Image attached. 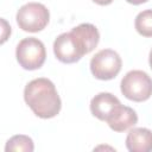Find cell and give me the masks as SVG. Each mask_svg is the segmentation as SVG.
I'll return each instance as SVG.
<instances>
[{"instance_id":"1","label":"cell","mask_w":152,"mask_h":152,"mask_svg":"<svg viewBox=\"0 0 152 152\" xmlns=\"http://www.w3.org/2000/svg\"><path fill=\"white\" fill-rule=\"evenodd\" d=\"M99 40L100 33L97 28L93 24L83 23L55 39L53 53L62 63H76L84 55L91 52L97 46Z\"/></svg>"},{"instance_id":"2","label":"cell","mask_w":152,"mask_h":152,"mask_svg":"<svg viewBox=\"0 0 152 152\" xmlns=\"http://www.w3.org/2000/svg\"><path fill=\"white\" fill-rule=\"evenodd\" d=\"M24 100L34 115L42 119L56 116L62 107V101L55 84L44 77L34 78L26 84Z\"/></svg>"},{"instance_id":"3","label":"cell","mask_w":152,"mask_h":152,"mask_svg":"<svg viewBox=\"0 0 152 152\" xmlns=\"http://www.w3.org/2000/svg\"><path fill=\"white\" fill-rule=\"evenodd\" d=\"M120 88L126 99L142 102L152 95V78L142 70H132L124 76Z\"/></svg>"},{"instance_id":"4","label":"cell","mask_w":152,"mask_h":152,"mask_svg":"<svg viewBox=\"0 0 152 152\" xmlns=\"http://www.w3.org/2000/svg\"><path fill=\"white\" fill-rule=\"evenodd\" d=\"M15 57L18 63L25 70L39 69L46 58L45 46L42 40L34 37L24 38L19 42L15 49Z\"/></svg>"},{"instance_id":"5","label":"cell","mask_w":152,"mask_h":152,"mask_svg":"<svg viewBox=\"0 0 152 152\" xmlns=\"http://www.w3.org/2000/svg\"><path fill=\"white\" fill-rule=\"evenodd\" d=\"M19 28L25 32H39L49 23V10L39 2H28L23 5L15 15Z\"/></svg>"},{"instance_id":"6","label":"cell","mask_w":152,"mask_h":152,"mask_svg":"<svg viewBox=\"0 0 152 152\" xmlns=\"http://www.w3.org/2000/svg\"><path fill=\"white\" fill-rule=\"evenodd\" d=\"M122 61L119 53L112 49H103L96 52L90 61V71L95 78L108 81L118 76Z\"/></svg>"},{"instance_id":"7","label":"cell","mask_w":152,"mask_h":152,"mask_svg":"<svg viewBox=\"0 0 152 152\" xmlns=\"http://www.w3.org/2000/svg\"><path fill=\"white\" fill-rule=\"evenodd\" d=\"M106 122L114 132H125L138 122V115L134 109L120 103L110 113Z\"/></svg>"},{"instance_id":"8","label":"cell","mask_w":152,"mask_h":152,"mask_svg":"<svg viewBox=\"0 0 152 152\" xmlns=\"http://www.w3.org/2000/svg\"><path fill=\"white\" fill-rule=\"evenodd\" d=\"M121 102L116 96L110 93H99L90 101V112L91 114L101 121H106L110 113L116 106Z\"/></svg>"},{"instance_id":"9","label":"cell","mask_w":152,"mask_h":152,"mask_svg":"<svg viewBox=\"0 0 152 152\" xmlns=\"http://www.w3.org/2000/svg\"><path fill=\"white\" fill-rule=\"evenodd\" d=\"M126 147L129 152H151L152 131L144 127L132 128L126 137Z\"/></svg>"},{"instance_id":"10","label":"cell","mask_w":152,"mask_h":152,"mask_svg":"<svg viewBox=\"0 0 152 152\" xmlns=\"http://www.w3.org/2000/svg\"><path fill=\"white\" fill-rule=\"evenodd\" d=\"M34 150V145H33V140L24 134H18V135H13L10 140H7L6 146H5V151L10 152V151H15V152H32Z\"/></svg>"},{"instance_id":"11","label":"cell","mask_w":152,"mask_h":152,"mask_svg":"<svg viewBox=\"0 0 152 152\" xmlns=\"http://www.w3.org/2000/svg\"><path fill=\"white\" fill-rule=\"evenodd\" d=\"M135 30L142 37H152V10H145L135 17Z\"/></svg>"},{"instance_id":"12","label":"cell","mask_w":152,"mask_h":152,"mask_svg":"<svg viewBox=\"0 0 152 152\" xmlns=\"http://www.w3.org/2000/svg\"><path fill=\"white\" fill-rule=\"evenodd\" d=\"M95 4H97V5H101V6H106V5H109V4H112L114 0H93Z\"/></svg>"},{"instance_id":"13","label":"cell","mask_w":152,"mask_h":152,"mask_svg":"<svg viewBox=\"0 0 152 152\" xmlns=\"http://www.w3.org/2000/svg\"><path fill=\"white\" fill-rule=\"evenodd\" d=\"M128 4H132V5H140V4H144L148 0H126Z\"/></svg>"},{"instance_id":"14","label":"cell","mask_w":152,"mask_h":152,"mask_svg":"<svg viewBox=\"0 0 152 152\" xmlns=\"http://www.w3.org/2000/svg\"><path fill=\"white\" fill-rule=\"evenodd\" d=\"M148 62H150V66H151V69H152V49H151V51H150V56H148Z\"/></svg>"}]
</instances>
